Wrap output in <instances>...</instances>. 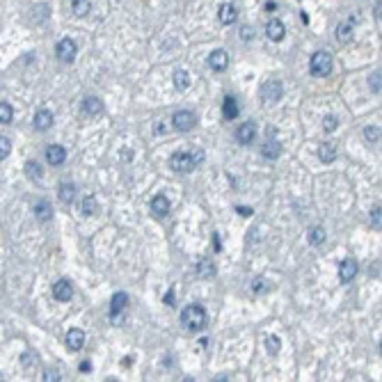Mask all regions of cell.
I'll list each match as a JSON object with an SVG mask.
<instances>
[{
    "label": "cell",
    "instance_id": "6da1fadb",
    "mask_svg": "<svg viewBox=\"0 0 382 382\" xmlns=\"http://www.w3.org/2000/svg\"><path fill=\"white\" fill-rule=\"evenodd\" d=\"M181 323L188 327L190 332H202L208 325V316L202 305H188L181 311Z\"/></svg>",
    "mask_w": 382,
    "mask_h": 382
},
{
    "label": "cell",
    "instance_id": "7a4b0ae2",
    "mask_svg": "<svg viewBox=\"0 0 382 382\" xmlns=\"http://www.w3.org/2000/svg\"><path fill=\"white\" fill-rule=\"evenodd\" d=\"M332 55L327 51H316L311 55V62H309V71H311V76H316V78H325V76H330V71H332Z\"/></svg>",
    "mask_w": 382,
    "mask_h": 382
},
{
    "label": "cell",
    "instance_id": "3957f363",
    "mask_svg": "<svg viewBox=\"0 0 382 382\" xmlns=\"http://www.w3.org/2000/svg\"><path fill=\"white\" fill-rule=\"evenodd\" d=\"M284 96V85L279 80H266L261 85V99L266 105H275Z\"/></svg>",
    "mask_w": 382,
    "mask_h": 382
},
{
    "label": "cell",
    "instance_id": "277c9868",
    "mask_svg": "<svg viewBox=\"0 0 382 382\" xmlns=\"http://www.w3.org/2000/svg\"><path fill=\"white\" fill-rule=\"evenodd\" d=\"M55 55H57V60H60V62H65V65H71V62L76 60V55H78L76 41H73V39H69V37L60 39V41H57V46H55Z\"/></svg>",
    "mask_w": 382,
    "mask_h": 382
},
{
    "label": "cell",
    "instance_id": "5b68a950",
    "mask_svg": "<svg viewBox=\"0 0 382 382\" xmlns=\"http://www.w3.org/2000/svg\"><path fill=\"white\" fill-rule=\"evenodd\" d=\"M195 124H197V119H195V115L190 110H179L172 115V126L179 133H188V131L195 129Z\"/></svg>",
    "mask_w": 382,
    "mask_h": 382
},
{
    "label": "cell",
    "instance_id": "8992f818",
    "mask_svg": "<svg viewBox=\"0 0 382 382\" xmlns=\"http://www.w3.org/2000/svg\"><path fill=\"white\" fill-rule=\"evenodd\" d=\"M169 167L174 169V172L179 174H188L195 169V163L193 158H190V154H185V151H176V154L172 156V160H169Z\"/></svg>",
    "mask_w": 382,
    "mask_h": 382
},
{
    "label": "cell",
    "instance_id": "52a82bcc",
    "mask_svg": "<svg viewBox=\"0 0 382 382\" xmlns=\"http://www.w3.org/2000/svg\"><path fill=\"white\" fill-rule=\"evenodd\" d=\"M208 67L213 71H227V67H229V53L227 51H222V48H218V51H213L208 55Z\"/></svg>",
    "mask_w": 382,
    "mask_h": 382
},
{
    "label": "cell",
    "instance_id": "ba28073f",
    "mask_svg": "<svg viewBox=\"0 0 382 382\" xmlns=\"http://www.w3.org/2000/svg\"><path fill=\"white\" fill-rule=\"evenodd\" d=\"M254 138H257V124H254V121H245V124L238 126L236 140L241 142V144H252Z\"/></svg>",
    "mask_w": 382,
    "mask_h": 382
},
{
    "label": "cell",
    "instance_id": "9c48e42d",
    "mask_svg": "<svg viewBox=\"0 0 382 382\" xmlns=\"http://www.w3.org/2000/svg\"><path fill=\"white\" fill-rule=\"evenodd\" d=\"M357 270H359V266H357L355 259H346V261L339 263V279H341L344 284L352 282V279H355V275H357Z\"/></svg>",
    "mask_w": 382,
    "mask_h": 382
},
{
    "label": "cell",
    "instance_id": "30bf717a",
    "mask_svg": "<svg viewBox=\"0 0 382 382\" xmlns=\"http://www.w3.org/2000/svg\"><path fill=\"white\" fill-rule=\"evenodd\" d=\"M46 160H48V165H53V167H60V165L67 160V149L60 146V144H51L46 149Z\"/></svg>",
    "mask_w": 382,
    "mask_h": 382
},
{
    "label": "cell",
    "instance_id": "8fae6325",
    "mask_svg": "<svg viewBox=\"0 0 382 382\" xmlns=\"http://www.w3.org/2000/svg\"><path fill=\"white\" fill-rule=\"evenodd\" d=\"M218 16H220V23H222V26H231V23H236V18H238L236 5L222 3V5H220V9H218Z\"/></svg>",
    "mask_w": 382,
    "mask_h": 382
},
{
    "label": "cell",
    "instance_id": "7c38bea8",
    "mask_svg": "<svg viewBox=\"0 0 382 382\" xmlns=\"http://www.w3.org/2000/svg\"><path fill=\"white\" fill-rule=\"evenodd\" d=\"M266 37L270 39V41H282V39L286 37V26H284L279 18H272L266 26Z\"/></svg>",
    "mask_w": 382,
    "mask_h": 382
},
{
    "label": "cell",
    "instance_id": "4fadbf2b",
    "mask_svg": "<svg viewBox=\"0 0 382 382\" xmlns=\"http://www.w3.org/2000/svg\"><path fill=\"white\" fill-rule=\"evenodd\" d=\"M53 298L60 302H69L73 298V288L71 284L67 282V279H60V282H55V286H53Z\"/></svg>",
    "mask_w": 382,
    "mask_h": 382
},
{
    "label": "cell",
    "instance_id": "5bb4252c",
    "mask_svg": "<svg viewBox=\"0 0 382 382\" xmlns=\"http://www.w3.org/2000/svg\"><path fill=\"white\" fill-rule=\"evenodd\" d=\"M82 346H85V332L78 330V327H71V330L67 332V348L78 352Z\"/></svg>",
    "mask_w": 382,
    "mask_h": 382
},
{
    "label": "cell",
    "instance_id": "9a60e30c",
    "mask_svg": "<svg viewBox=\"0 0 382 382\" xmlns=\"http://www.w3.org/2000/svg\"><path fill=\"white\" fill-rule=\"evenodd\" d=\"M151 213H154L156 218H165V215L169 213V199L165 197V195H156V197L151 199Z\"/></svg>",
    "mask_w": 382,
    "mask_h": 382
},
{
    "label": "cell",
    "instance_id": "2e32d148",
    "mask_svg": "<svg viewBox=\"0 0 382 382\" xmlns=\"http://www.w3.org/2000/svg\"><path fill=\"white\" fill-rule=\"evenodd\" d=\"M53 126V112L48 108H41L35 115V129L37 131H48Z\"/></svg>",
    "mask_w": 382,
    "mask_h": 382
},
{
    "label": "cell",
    "instance_id": "e0dca14e",
    "mask_svg": "<svg viewBox=\"0 0 382 382\" xmlns=\"http://www.w3.org/2000/svg\"><path fill=\"white\" fill-rule=\"evenodd\" d=\"M126 305H129V295H126V293H121V291L115 293V295H112V300H110V316L117 318L121 311L126 309Z\"/></svg>",
    "mask_w": 382,
    "mask_h": 382
},
{
    "label": "cell",
    "instance_id": "ac0fdd59",
    "mask_svg": "<svg viewBox=\"0 0 382 382\" xmlns=\"http://www.w3.org/2000/svg\"><path fill=\"white\" fill-rule=\"evenodd\" d=\"M238 115H241V108H238L236 99H234V96H227V99L222 101V117L227 121H234Z\"/></svg>",
    "mask_w": 382,
    "mask_h": 382
},
{
    "label": "cell",
    "instance_id": "d6986e66",
    "mask_svg": "<svg viewBox=\"0 0 382 382\" xmlns=\"http://www.w3.org/2000/svg\"><path fill=\"white\" fill-rule=\"evenodd\" d=\"M279 154H282V144L272 138V140H266V144L261 146V156L263 158H268V160H275L279 158Z\"/></svg>",
    "mask_w": 382,
    "mask_h": 382
},
{
    "label": "cell",
    "instance_id": "ffe728a7",
    "mask_svg": "<svg viewBox=\"0 0 382 382\" xmlns=\"http://www.w3.org/2000/svg\"><path fill=\"white\" fill-rule=\"evenodd\" d=\"M82 112L90 117H96L103 112V103H101V99H96V96H90V99L82 101Z\"/></svg>",
    "mask_w": 382,
    "mask_h": 382
},
{
    "label": "cell",
    "instance_id": "44dd1931",
    "mask_svg": "<svg viewBox=\"0 0 382 382\" xmlns=\"http://www.w3.org/2000/svg\"><path fill=\"white\" fill-rule=\"evenodd\" d=\"M57 195H60V199L65 204H71L73 197H76V185H73V181H62L60 188H57Z\"/></svg>",
    "mask_w": 382,
    "mask_h": 382
},
{
    "label": "cell",
    "instance_id": "7402d4cb",
    "mask_svg": "<svg viewBox=\"0 0 382 382\" xmlns=\"http://www.w3.org/2000/svg\"><path fill=\"white\" fill-rule=\"evenodd\" d=\"M195 275L197 277H213L215 275V266H213V261L210 259H199L197 261V266H195Z\"/></svg>",
    "mask_w": 382,
    "mask_h": 382
},
{
    "label": "cell",
    "instance_id": "603a6c76",
    "mask_svg": "<svg viewBox=\"0 0 382 382\" xmlns=\"http://www.w3.org/2000/svg\"><path fill=\"white\" fill-rule=\"evenodd\" d=\"M35 215H37L39 222H48L51 215H53V206L46 202V199H39V202L35 204Z\"/></svg>",
    "mask_w": 382,
    "mask_h": 382
},
{
    "label": "cell",
    "instance_id": "cb8c5ba5",
    "mask_svg": "<svg viewBox=\"0 0 382 382\" xmlns=\"http://www.w3.org/2000/svg\"><path fill=\"white\" fill-rule=\"evenodd\" d=\"M352 37H355V30H352L350 23H339V26H336V41L350 44Z\"/></svg>",
    "mask_w": 382,
    "mask_h": 382
},
{
    "label": "cell",
    "instance_id": "d4e9b609",
    "mask_svg": "<svg viewBox=\"0 0 382 382\" xmlns=\"http://www.w3.org/2000/svg\"><path fill=\"white\" fill-rule=\"evenodd\" d=\"M318 158H321L323 163H332V160L336 158V146L332 144V142H323L321 149H318Z\"/></svg>",
    "mask_w": 382,
    "mask_h": 382
},
{
    "label": "cell",
    "instance_id": "484cf974",
    "mask_svg": "<svg viewBox=\"0 0 382 382\" xmlns=\"http://www.w3.org/2000/svg\"><path fill=\"white\" fill-rule=\"evenodd\" d=\"M90 9H92L90 0H73L71 3V12H73V16H78V18H85L87 14H90Z\"/></svg>",
    "mask_w": 382,
    "mask_h": 382
},
{
    "label": "cell",
    "instance_id": "4316f807",
    "mask_svg": "<svg viewBox=\"0 0 382 382\" xmlns=\"http://www.w3.org/2000/svg\"><path fill=\"white\" fill-rule=\"evenodd\" d=\"M172 80H174V87H176L179 92H185V90L190 87V76H188V73H185L183 69H176Z\"/></svg>",
    "mask_w": 382,
    "mask_h": 382
},
{
    "label": "cell",
    "instance_id": "83f0119b",
    "mask_svg": "<svg viewBox=\"0 0 382 382\" xmlns=\"http://www.w3.org/2000/svg\"><path fill=\"white\" fill-rule=\"evenodd\" d=\"M96 208H99V204H96V197L94 195H87L85 199H82V204H80V210H82V215H94L96 213Z\"/></svg>",
    "mask_w": 382,
    "mask_h": 382
},
{
    "label": "cell",
    "instance_id": "f1b7e54d",
    "mask_svg": "<svg viewBox=\"0 0 382 382\" xmlns=\"http://www.w3.org/2000/svg\"><path fill=\"white\" fill-rule=\"evenodd\" d=\"M325 241H327V234H325L323 227H311L309 229V243L311 245H323Z\"/></svg>",
    "mask_w": 382,
    "mask_h": 382
},
{
    "label": "cell",
    "instance_id": "f546056e",
    "mask_svg": "<svg viewBox=\"0 0 382 382\" xmlns=\"http://www.w3.org/2000/svg\"><path fill=\"white\" fill-rule=\"evenodd\" d=\"M51 16V7H48V5H37L35 7V14H32V23H41L44 18H48Z\"/></svg>",
    "mask_w": 382,
    "mask_h": 382
},
{
    "label": "cell",
    "instance_id": "4dcf8cb0",
    "mask_svg": "<svg viewBox=\"0 0 382 382\" xmlns=\"http://www.w3.org/2000/svg\"><path fill=\"white\" fill-rule=\"evenodd\" d=\"M380 82H382V76H380V69H378L369 76V90L373 92V94H380V90H382Z\"/></svg>",
    "mask_w": 382,
    "mask_h": 382
},
{
    "label": "cell",
    "instance_id": "1f68e13d",
    "mask_svg": "<svg viewBox=\"0 0 382 382\" xmlns=\"http://www.w3.org/2000/svg\"><path fill=\"white\" fill-rule=\"evenodd\" d=\"M14 119V110L9 103H0V124H12Z\"/></svg>",
    "mask_w": 382,
    "mask_h": 382
},
{
    "label": "cell",
    "instance_id": "d6a6232c",
    "mask_svg": "<svg viewBox=\"0 0 382 382\" xmlns=\"http://www.w3.org/2000/svg\"><path fill=\"white\" fill-rule=\"evenodd\" d=\"M268 286H270V284H268V279H266V277H254V279H252V284H249V288H252L254 293H266V291H268Z\"/></svg>",
    "mask_w": 382,
    "mask_h": 382
},
{
    "label": "cell",
    "instance_id": "836d02e7",
    "mask_svg": "<svg viewBox=\"0 0 382 382\" xmlns=\"http://www.w3.org/2000/svg\"><path fill=\"white\" fill-rule=\"evenodd\" d=\"M279 348H282V341H279V336H275V334L266 336V350L270 352V355H277Z\"/></svg>",
    "mask_w": 382,
    "mask_h": 382
},
{
    "label": "cell",
    "instance_id": "e575fe53",
    "mask_svg": "<svg viewBox=\"0 0 382 382\" xmlns=\"http://www.w3.org/2000/svg\"><path fill=\"white\" fill-rule=\"evenodd\" d=\"M323 129H325L327 133H334V131L339 129V119H336L334 115H327L325 119H323Z\"/></svg>",
    "mask_w": 382,
    "mask_h": 382
},
{
    "label": "cell",
    "instance_id": "d590c367",
    "mask_svg": "<svg viewBox=\"0 0 382 382\" xmlns=\"http://www.w3.org/2000/svg\"><path fill=\"white\" fill-rule=\"evenodd\" d=\"M9 154H12V140L5 138V135H0V160L7 158Z\"/></svg>",
    "mask_w": 382,
    "mask_h": 382
},
{
    "label": "cell",
    "instance_id": "8d00e7d4",
    "mask_svg": "<svg viewBox=\"0 0 382 382\" xmlns=\"http://www.w3.org/2000/svg\"><path fill=\"white\" fill-rule=\"evenodd\" d=\"M26 172H28V176H32L35 181L41 179V167H39V163H35V160L26 163Z\"/></svg>",
    "mask_w": 382,
    "mask_h": 382
},
{
    "label": "cell",
    "instance_id": "74e56055",
    "mask_svg": "<svg viewBox=\"0 0 382 382\" xmlns=\"http://www.w3.org/2000/svg\"><path fill=\"white\" fill-rule=\"evenodd\" d=\"M364 138L369 142H378L380 140V126H366L364 129Z\"/></svg>",
    "mask_w": 382,
    "mask_h": 382
},
{
    "label": "cell",
    "instance_id": "f35d334b",
    "mask_svg": "<svg viewBox=\"0 0 382 382\" xmlns=\"http://www.w3.org/2000/svg\"><path fill=\"white\" fill-rule=\"evenodd\" d=\"M382 208L378 206V208H373V210H371V224H373V227H378L380 229V224H382Z\"/></svg>",
    "mask_w": 382,
    "mask_h": 382
},
{
    "label": "cell",
    "instance_id": "ab89813d",
    "mask_svg": "<svg viewBox=\"0 0 382 382\" xmlns=\"http://www.w3.org/2000/svg\"><path fill=\"white\" fill-rule=\"evenodd\" d=\"M190 158H193L195 167H197V165H202V163H204V151H202V149H195V151H190Z\"/></svg>",
    "mask_w": 382,
    "mask_h": 382
},
{
    "label": "cell",
    "instance_id": "60d3db41",
    "mask_svg": "<svg viewBox=\"0 0 382 382\" xmlns=\"http://www.w3.org/2000/svg\"><path fill=\"white\" fill-rule=\"evenodd\" d=\"M241 39H243V41H249V39H254V28H252V26H243V28H241Z\"/></svg>",
    "mask_w": 382,
    "mask_h": 382
},
{
    "label": "cell",
    "instance_id": "b9f144b4",
    "mask_svg": "<svg viewBox=\"0 0 382 382\" xmlns=\"http://www.w3.org/2000/svg\"><path fill=\"white\" fill-rule=\"evenodd\" d=\"M21 359H23V366H26V369H28V366H30V369H32V366L37 364V362H35V355H28V352L21 357Z\"/></svg>",
    "mask_w": 382,
    "mask_h": 382
},
{
    "label": "cell",
    "instance_id": "7bdbcfd3",
    "mask_svg": "<svg viewBox=\"0 0 382 382\" xmlns=\"http://www.w3.org/2000/svg\"><path fill=\"white\" fill-rule=\"evenodd\" d=\"M44 380L57 382V380H62V378H60V373H57V371H46V373H44Z\"/></svg>",
    "mask_w": 382,
    "mask_h": 382
},
{
    "label": "cell",
    "instance_id": "ee69618b",
    "mask_svg": "<svg viewBox=\"0 0 382 382\" xmlns=\"http://www.w3.org/2000/svg\"><path fill=\"white\" fill-rule=\"evenodd\" d=\"M236 210H238V213H241V215H243V218H249V215H252V213H254V210H252V208H245V206H238Z\"/></svg>",
    "mask_w": 382,
    "mask_h": 382
},
{
    "label": "cell",
    "instance_id": "f6af8a7d",
    "mask_svg": "<svg viewBox=\"0 0 382 382\" xmlns=\"http://www.w3.org/2000/svg\"><path fill=\"white\" fill-rule=\"evenodd\" d=\"M213 241H215V252H220V249H222V245H220V236H218V234H213Z\"/></svg>",
    "mask_w": 382,
    "mask_h": 382
},
{
    "label": "cell",
    "instance_id": "bcb514c9",
    "mask_svg": "<svg viewBox=\"0 0 382 382\" xmlns=\"http://www.w3.org/2000/svg\"><path fill=\"white\" fill-rule=\"evenodd\" d=\"M80 371H82V373H87V371H92V364H90V362H82V364H80Z\"/></svg>",
    "mask_w": 382,
    "mask_h": 382
},
{
    "label": "cell",
    "instance_id": "7dc6e473",
    "mask_svg": "<svg viewBox=\"0 0 382 382\" xmlns=\"http://www.w3.org/2000/svg\"><path fill=\"white\" fill-rule=\"evenodd\" d=\"M380 9H382V5H380V0H378V3H375V7H373V12H375V18H378V21H380Z\"/></svg>",
    "mask_w": 382,
    "mask_h": 382
},
{
    "label": "cell",
    "instance_id": "c3c4849f",
    "mask_svg": "<svg viewBox=\"0 0 382 382\" xmlns=\"http://www.w3.org/2000/svg\"><path fill=\"white\" fill-rule=\"evenodd\" d=\"M300 18H302V23H309V14L302 12V14H300Z\"/></svg>",
    "mask_w": 382,
    "mask_h": 382
}]
</instances>
